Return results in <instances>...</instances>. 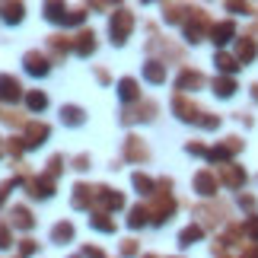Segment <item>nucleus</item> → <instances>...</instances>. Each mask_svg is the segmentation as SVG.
Instances as JSON below:
<instances>
[{"mask_svg": "<svg viewBox=\"0 0 258 258\" xmlns=\"http://www.w3.org/2000/svg\"><path fill=\"white\" fill-rule=\"evenodd\" d=\"M239 258H258V245H245Z\"/></svg>", "mask_w": 258, "mask_h": 258, "instance_id": "nucleus-53", "label": "nucleus"}, {"mask_svg": "<svg viewBox=\"0 0 258 258\" xmlns=\"http://www.w3.org/2000/svg\"><path fill=\"white\" fill-rule=\"evenodd\" d=\"M211 16H207V10L201 7H191V13H188V19L182 23V35H185V42L188 45H198V42H204L207 35H211Z\"/></svg>", "mask_w": 258, "mask_h": 258, "instance_id": "nucleus-2", "label": "nucleus"}, {"mask_svg": "<svg viewBox=\"0 0 258 258\" xmlns=\"http://www.w3.org/2000/svg\"><path fill=\"white\" fill-rule=\"evenodd\" d=\"M115 93H118V99L124 102V108H131V105L141 102V83H137L134 77H121V80L115 83Z\"/></svg>", "mask_w": 258, "mask_h": 258, "instance_id": "nucleus-18", "label": "nucleus"}, {"mask_svg": "<svg viewBox=\"0 0 258 258\" xmlns=\"http://www.w3.org/2000/svg\"><path fill=\"white\" fill-rule=\"evenodd\" d=\"M26 108L35 112V115H42L48 108V96L42 93V89H29V93H26Z\"/></svg>", "mask_w": 258, "mask_h": 258, "instance_id": "nucleus-34", "label": "nucleus"}, {"mask_svg": "<svg viewBox=\"0 0 258 258\" xmlns=\"http://www.w3.org/2000/svg\"><path fill=\"white\" fill-rule=\"evenodd\" d=\"M48 137H51V127H48L45 121H26V134H23L26 150H38Z\"/></svg>", "mask_w": 258, "mask_h": 258, "instance_id": "nucleus-14", "label": "nucleus"}, {"mask_svg": "<svg viewBox=\"0 0 258 258\" xmlns=\"http://www.w3.org/2000/svg\"><path fill=\"white\" fill-rule=\"evenodd\" d=\"M74 236H77V226H74L71 220H57V223L51 226V242H57V245L74 242Z\"/></svg>", "mask_w": 258, "mask_h": 258, "instance_id": "nucleus-26", "label": "nucleus"}, {"mask_svg": "<svg viewBox=\"0 0 258 258\" xmlns=\"http://www.w3.org/2000/svg\"><path fill=\"white\" fill-rule=\"evenodd\" d=\"M201 236H204V226L201 223H188L182 233H178V245L182 249H191L195 242H201Z\"/></svg>", "mask_w": 258, "mask_h": 258, "instance_id": "nucleus-32", "label": "nucleus"}, {"mask_svg": "<svg viewBox=\"0 0 258 258\" xmlns=\"http://www.w3.org/2000/svg\"><path fill=\"white\" fill-rule=\"evenodd\" d=\"M185 153H188V156H207V147L198 144V141H188V144H185Z\"/></svg>", "mask_w": 258, "mask_h": 258, "instance_id": "nucleus-44", "label": "nucleus"}, {"mask_svg": "<svg viewBox=\"0 0 258 258\" xmlns=\"http://www.w3.org/2000/svg\"><path fill=\"white\" fill-rule=\"evenodd\" d=\"M23 71L29 74V77H35V80H45L48 74H51V57H48L45 51H26L23 54Z\"/></svg>", "mask_w": 258, "mask_h": 258, "instance_id": "nucleus-7", "label": "nucleus"}, {"mask_svg": "<svg viewBox=\"0 0 258 258\" xmlns=\"http://www.w3.org/2000/svg\"><path fill=\"white\" fill-rule=\"evenodd\" d=\"M7 217H10V226H13V230H23V233H32L35 230V217H32V211H29L26 204H13L7 211Z\"/></svg>", "mask_w": 258, "mask_h": 258, "instance_id": "nucleus-12", "label": "nucleus"}, {"mask_svg": "<svg viewBox=\"0 0 258 258\" xmlns=\"http://www.w3.org/2000/svg\"><path fill=\"white\" fill-rule=\"evenodd\" d=\"M0 118H4V112H0Z\"/></svg>", "mask_w": 258, "mask_h": 258, "instance_id": "nucleus-57", "label": "nucleus"}, {"mask_svg": "<svg viewBox=\"0 0 258 258\" xmlns=\"http://www.w3.org/2000/svg\"><path fill=\"white\" fill-rule=\"evenodd\" d=\"M4 121H7L10 127H16V124H23V127H26V121H23V115H16V112H4Z\"/></svg>", "mask_w": 258, "mask_h": 258, "instance_id": "nucleus-48", "label": "nucleus"}, {"mask_svg": "<svg viewBox=\"0 0 258 258\" xmlns=\"http://www.w3.org/2000/svg\"><path fill=\"white\" fill-rule=\"evenodd\" d=\"M226 10H230V13H242V16H245V13H252V7H249V4H226Z\"/></svg>", "mask_w": 258, "mask_h": 258, "instance_id": "nucleus-51", "label": "nucleus"}, {"mask_svg": "<svg viewBox=\"0 0 258 258\" xmlns=\"http://www.w3.org/2000/svg\"><path fill=\"white\" fill-rule=\"evenodd\" d=\"M83 258H105V252L96 249V245H83Z\"/></svg>", "mask_w": 258, "mask_h": 258, "instance_id": "nucleus-50", "label": "nucleus"}, {"mask_svg": "<svg viewBox=\"0 0 258 258\" xmlns=\"http://www.w3.org/2000/svg\"><path fill=\"white\" fill-rule=\"evenodd\" d=\"M131 185H134V191L144 195V198H153L156 195V178H150L147 172H134L131 175Z\"/></svg>", "mask_w": 258, "mask_h": 258, "instance_id": "nucleus-30", "label": "nucleus"}, {"mask_svg": "<svg viewBox=\"0 0 258 258\" xmlns=\"http://www.w3.org/2000/svg\"><path fill=\"white\" fill-rule=\"evenodd\" d=\"M156 112H160V105H156L153 99H141L137 105H131V108L121 112V124L127 127V124H137V121H153Z\"/></svg>", "mask_w": 258, "mask_h": 258, "instance_id": "nucleus-6", "label": "nucleus"}, {"mask_svg": "<svg viewBox=\"0 0 258 258\" xmlns=\"http://www.w3.org/2000/svg\"><path fill=\"white\" fill-rule=\"evenodd\" d=\"M96 48H99L96 32H93V29H80L77 38H74V54L77 57H89V54H96Z\"/></svg>", "mask_w": 258, "mask_h": 258, "instance_id": "nucleus-21", "label": "nucleus"}, {"mask_svg": "<svg viewBox=\"0 0 258 258\" xmlns=\"http://www.w3.org/2000/svg\"><path fill=\"white\" fill-rule=\"evenodd\" d=\"M188 13H191V7H185V4H163V19L166 23H185Z\"/></svg>", "mask_w": 258, "mask_h": 258, "instance_id": "nucleus-33", "label": "nucleus"}, {"mask_svg": "<svg viewBox=\"0 0 258 258\" xmlns=\"http://www.w3.org/2000/svg\"><path fill=\"white\" fill-rule=\"evenodd\" d=\"M141 258H156V255H153V252H150V255H141Z\"/></svg>", "mask_w": 258, "mask_h": 258, "instance_id": "nucleus-55", "label": "nucleus"}, {"mask_svg": "<svg viewBox=\"0 0 258 258\" xmlns=\"http://www.w3.org/2000/svg\"><path fill=\"white\" fill-rule=\"evenodd\" d=\"M169 108H172V115L178 118V121H185V124H198V121H201V115H204L191 96H178V93L172 96Z\"/></svg>", "mask_w": 258, "mask_h": 258, "instance_id": "nucleus-5", "label": "nucleus"}, {"mask_svg": "<svg viewBox=\"0 0 258 258\" xmlns=\"http://www.w3.org/2000/svg\"><path fill=\"white\" fill-rule=\"evenodd\" d=\"M42 16L48 19V23H54V26H67V19H71V10H67L64 4H54V0H48V4H42Z\"/></svg>", "mask_w": 258, "mask_h": 258, "instance_id": "nucleus-24", "label": "nucleus"}, {"mask_svg": "<svg viewBox=\"0 0 258 258\" xmlns=\"http://www.w3.org/2000/svg\"><path fill=\"white\" fill-rule=\"evenodd\" d=\"M7 153L10 156H23L26 153V141H23V137H10V141H7Z\"/></svg>", "mask_w": 258, "mask_h": 258, "instance_id": "nucleus-42", "label": "nucleus"}, {"mask_svg": "<svg viewBox=\"0 0 258 258\" xmlns=\"http://www.w3.org/2000/svg\"><path fill=\"white\" fill-rule=\"evenodd\" d=\"M35 249H38V242H35V239H19V242H16L19 258H32V255H35Z\"/></svg>", "mask_w": 258, "mask_h": 258, "instance_id": "nucleus-41", "label": "nucleus"}, {"mask_svg": "<svg viewBox=\"0 0 258 258\" xmlns=\"http://www.w3.org/2000/svg\"><path fill=\"white\" fill-rule=\"evenodd\" d=\"M19 99H26V89H23V83H19L13 74H0V102H10V105H16Z\"/></svg>", "mask_w": 258, "mask_h": 258, "instance_id": "nucleus-11", "label": "nucleus"}, {"mask_svg": "<svg viewBox=\"0 0 258 258\" xmlns=\"http://www.w3.org/2000/svg\"><path fill=\"white\" fill-rule=\"evenodd\" d=\"M191 188L201 198H214L217 188H220V178H217V172H211V169H198L195 178H191Z\"/></svg>", "mask_w": 258, "mask_h": 258, "instance_id": "nucleus-13", "label": "nucleus"}, {"mask_svg": "<svg viewBox=\"0 0 258 258\" xmlns=\"http://www.w3.org/2000/svg\"><path fill=\"white\" fill-rule=\"evenodd\" d=\"M83 19H86V7H77V10H71V19H67V26H83Z\"/></svg>", "mask_w": 258, "mask_h": 258, "instance_id": "nucleus-46", "label": "nucleus"}, {"mask_svg": "<svg viewBox=\"0 0 258 258\" xmlns=\"http://www.w3.org/2000/svg\"><path fill=\"white\" fill-rule=\"evenodd\" d=\"M61 121H64L67 127H83V124H86V108H83V105H74V102L61 105Z\"/></svg>", "mask_w": 258, "mask_h": 258, "instance_id": "nucleus-25", "label": "nucleus"}, {"mask_svg": "<svg viewBox=\"0 0 258 258\" xmlns=\"http://www.w3.org/2000/svg\"><path fill=\"white\" fill-rule=\"evenodd\" d=\"M121 153H124L127 163H147V160H150V147H147L137 134H127L124 137V150Z\"/></svg>", "mask_w": 258, "mask_h": 258, "instance_id": "nucleus-17", "label": "nucleus"}, {"mask_svg": "<svg viewBox=\"0 0 258 258\" xmlns=\"http://www.w3.org/2000/svg\"><path fill=\"white\" fill-rule=\"evenodd\" d=\"M198 124H201L204 131H217V127H220V115H211V112H204Z\"/></svg>", "mask_w": 258, "mask_h": 258, "instance_id": "nucleus-43", "label": "nucleus"}, {"mask_svg": "<svg viewBox=\"0 0 258 258\" xmlns=\"http://www.w3.org/2000/svg\"><path fill=\"white\" fill-rule=\"evenodd\" d=\"M26 195L32 198V201H48V198L54 195V182L48 175H29L26 178Z\"/></svg>", "mask_w": 258, "mask_h": 258, "instance_id": "nucleus-10", "label": "nucleus"}, {"mask_svg": "<svg viewBox=\"0 0 258 258\" xmlns=\"http://www.w3.org/2000/svg\"><path fill=\"white\" fill-rule=\"evenodd\" d=\"M74 51V38H67L64 32H54L48 35V57H51V64H64V57Z\"/></svg>", "mask_w": 258, "mask_h": 258, "instance_id": "nucleus-9", "label": "nucleus"}, {"mask_svg": "<svg viewBox=\"0 0 258 258\" xmlns=\"http://www.w3.org/2000/svg\"><path fill=\"white\" fill-rule=\"evenodd\" d=\"M89 166H93V160H89V153H80V156H74V169H77V172H86Z\"/></svg>", "mask_w": 258, "mask_h": 258, "instance_id": "nucleus-47", "label": "nucleus"}, {"mask_svg": "<svg viewBox=\"0 0 258 258\" xmlns=\"http://www.w3.org/2000/svg\"><path fill=\"white\" fill-rule=\"evenodd\" d=\"M242 233H245V236L252 239V245H258V214H252L249 220L242 223Z\"/></svg>", "mask_w": 258, "mask_h": 258, "instance_id": "nucleus-40", "label": "nucleus"}, {"mask_svg": "<svg viewBox=\"0 0 258 258\" xmlns=\"http://www.w3.org/2000/svg\"><path fill=\"white\" fill-rule=\"evenodd\" d=\"M121 255H124V258L141 255V245H137V239H124V242H121Z\"/></svg>", "mask_w": 258, "mask_h": 258, "instance_id": "nucleus-45", "label": "nucleus"}, {"mask_svg": "<svg viewBox=\"0 0 258 258\" xmlns=\"http://www.w3.org/2000/svg\"><path fill=\"white\" fill-rule=\"evenodd\" d=\"M217 178H220V185H226V188H242L245 185V169L242 166H236V163H226V166H220L217 169Z\"/></svg>", "mask_w": 258, "mask_h": 258, "instance_id": "nucleus-19", "label": "nucleus"}, {"mask_svg": "<svg viewBox=\"0 0 258 258\" xmlns=\"http://www.w3.org/2000/svg\"><path fill=\"white\" fill-rule=\"evenodd\" d=\"M236 38V23L233 19H220V23H214V29H211V42L223 51V45H230Z\"/></svg>", "mask_w": 258, "mask_h": 258, "instance_id": "nucleus-20", "label": "nucleus"}, {"mask_svg": "<svg viewBox=\"0 0 258 258\" xmlns=\"http://www.w3.org/2000/svg\"><path fill=\"white\" fill-rule=\"evenodd\" d=\"M89 226L99 233H115V220L112 214H89Z\"/></svg>", "mask_w": 258, "mask_h": 258, "instance_id": "nucleus-35", "label": "nucleus"}, {"mask_svg": "<svg viewBox=\"0 0 258 258\" xmlns=\"http://www.w3.org/2000/svg\"><path fill=\"white\" fill-rule=\"evenodd\" d=\"M252 99H255V102H258V83L252 86Z\"/></svg>", "mask_w": 258, "mask_h": 258, "instance_id": "nucleus-54", "label": "nucleus"}, {"mask_svg": "<svg viewBox=\"0 0 258 258\" xmlns=\"http://www.w3.org/2000/svg\"><path fill=\"white\" fill-rule=\"evenodd\" d=\"M7 249H13V226L0 217V252H7Z\"/></svg>", "mask_w": 258, "mask_h": 258, "instance_id": "nucleus-38", "label": "nucleus"}, {"mask_svg": "<svg viewBox=\"0 0 258 258\" xmlns=\"http://www.w3.org/2000/svg\"><path fill=\"white\" fill-rule=\"evenodd\" d=\"M175 198H172V191H156L153 198H150V204H147V211H150V223L153 226H166L172 220V214H175Z\"/></svg>", "mask_w": 258, "mask_h": 258, "instance_id": "nucleus-3", "label": "nucleus"}, {"mask_svg": "<svg viewBox=\"0 0 258 258\" xmlns=\"http://www.w3.org/2000/svg\"><path fill=\"white\" fill-rule=\"evenodd\" d=\"M19 185H26V178H23V175H13V178H7V182H0V211L7 207V198H10V191H16Z\"/></svg>", "mask_w": 258, "mask_h": 258, "instance_id": "nucleus-36", "label": "nucleus"}, {"mask_svg": "<svg viewBox=\"0 0 258 258\" xmlns=\"http://www.w3.org/2000/svg\"><path fill=\"white\" fill-rule=\"evenodd\" d=\"M0 19L7 26H19L26 19V7L23 4H0Z\"/></svg>", "mask_w": 258, "mask_h": 258, "instance_id": "nucleus-28", "label": "nucleus"}, {"mask_svg": "<svg viewBox=\"0 0 258 258\" xmlns=\"http://www.w3.org/2000/svg\"><path fill=\"white\" fill-rule=\"evenodd\" d=\"M242 150V141L239 137H226V141H220L217 147H211L207 150V163H217V166H226L233 163V156Z\"/></svg>", "mask_w": 258, "mask_h": 258, "instance_id": "nucleus-8", "label": "nucleus"}, {"mask_svg": "<svg viewBox=\"0 0 258 258\" xmlns=\"http://www.w3.org/2000/svg\"><path fill=\"white\" fill-rule=\"evenodd\" d=\"M214 64H217V71H220V77H233L242 67L239 61H236V54H226V51H217L214 54Z\"/></svg>", "mask_w": 258, "mask_h": 258, "instance_id": "nucleus-29", "label": "nucleus"}, {"mask_svg": "<svg viewBox=\"0 0 258 258\" xmlns=\"http://www.w3.org/2000/svg\"><path fill=\"white\" fill-rule=\"evenodd\" d=\"M134 13L127 7H112V16H108V42H112L115 48L127 45V38H131L134 32Z\"/></svg>", "mask_w": 258, "mask_h": 258, "instance_id": "nucleus-1", "label": "nucleus"}, {"mask_svg": "<svg viewBox=\"0 0 258 258\" xmlns=\"http://www.w3.org/2000/svg\"><path fill=\"white\" fill-rule=\"evenodd\" d=\"M141 77H144L150 86H163V83H166V61H156V57H150V61L144 64Z\"/></svg>", "mask_w": 258, "mask_h": 258, "instance_id": "nucleus-23", "label": "nucleus"}, {"mask_svg": "<svg viewBox=\"0 0 258 258\" xmlns=\"http://www.w3.org/2000/svg\"><path fill=\"white\" fill-rule=\"evenodd\" d=\"M61 172H64V153H54L51 160L45 163V172L42 175H48L51 182H57V175H61Z\"/></svg>", "mask_w": 258, "mask_h": 258, "instance_id": "nucleus-37", "label": "nucleus"}, {"mask_svg": "<svg viewBox=\"0 0 258 258\" xmlns=\"http://www.w3.org/2000/svg\"><path fill=\"white\" fill-rule=\"evenodd\" d=\"M115 211H124V195L112 185H96L93 214H115Z\"/></svg>", "mask_w": 258, "mask_h": 258, "instance_id": "nucleus-4", "label": "nucleus"}, {"mask_svg": "<svg viewBox=\"0 0 258 258\" xmlns=\"http://www.w3.org/2000/svg\"><path fill=\"white\" fill-rule=\"evenodd\" d=\"M147 223H150V211H147V204L127 207V230H144Z\"/></svg>", "mask_w": 258, "mask_h": 258, "instance_id": "nucleus-27", "label": "nucleus"}, {"mask_svg": "<svg viewBox=\"0 0 258 258\" xmlns=\"http://www.w3.org/2000/svg\"><path fill=\"white\" fill-rule=\"evenodd\" d=\"M67 258H83V255H67Z\"/></svg>", "mask_w": 258, "mask_h": 258, "instance_id": "nucleus-56", "label": "nucleus"}, {"mask_svg": "<svg viewBox=\"0 0 258 258\" xmlns=\"http://www.w3.org/2000/svg\"><path fill=\"white\" fill-rule=\"evenodd\" d=\"M195 214L204 217V223H220V220H223V211H220V207H198ZM204 223H201V226H204Z\"/></svg>", "mask_w": 258, "mask_h": 258, "instance_id": "nucleus-39", "label": "nucleus"}, {"mask_svg": "<svg viewBox=\"0 0 258 258\" xmlns=\"http://www.w3.org/2000/svg\"><path fill=\"white\" fill-rule=\"evenodd\" d=\"M255 204H258V201H255L252 195H239V207H245V211H255Z\"/></svg>", "mask_w": 258, "mask_h": 258, "instance_id": "nucleus-52", "label": "nucleus"}, {"mask_svg": "<svg viewBox=\"0 0 258 258\" xmlns=\"http://www.w3.org/2000/svg\"><path fill=\"white\" fill-rule=\"evenodd\" d=\"M211 89H214V96H217V99H233L239 86H236V80H233V77H214Z\"/></svg>", "mask_w": 258, "mask_h": 258, "instance_id": "nucleus-31", "label": "nucleus"}, {"mask_svg": "<svg viewBox=\"0 0 258 258\" xmlns=\"http://www.w3.org/2000/svg\"><path fill=\"white\" fill-rule=\"evenodd\" d=\"M93 201H96V185L77 182L71 191V207L74 211H93Z\"/></svg>", "mask_w": 258, "mask_h": 258, "instance_id": "nucleus-16", "label": "nucleus"}, {"mask_svg": "<svg viewBox=\"0 0 258 258\" xmlns=\"http://www.w3.org/2000/svg\"><path fill=\"white\" fill-rule=\"evenodd\" d=\"M93 74H96V80H99V83H102V86H108V83H112V74H108V71H105V67H96V71H93Z\"/></svg>", "mask_w": 258, "mask_h": 258, "instance_id": "nucleus-49", "label": "nucleus"}, {"mask_svg": "<svg viewBox=\"0 0 258 258\" xmlns=\"http://www.w3.org/2000/svg\"><path fill=\"white\" fill-rule=\"evenodd\" d=\"M201 86H204V74L195 71V67H185V71L175 77V93L178 96H188V93H195V89H201Z\"/></svg>", "mask_w": 258, "mask_h": 258, "instance_id": "nucleus-15", "label": "nucleus"}, {"mask_svg": "<svg viewBox=\"0 0 258 258\" xmlns=\"http://www.w3.org/2000/svg\"><path fill=\"white\" fill-rule=\"evenodd\" d=\"M255 57H258V42H255V38H252V35L236 38V61L245 67V64H252Z\"/></svg>", "mask_w": 258, "mask_h": 258, "instance_id": "nucleus-22", "label": "nucleus"}]
</instances>
